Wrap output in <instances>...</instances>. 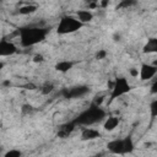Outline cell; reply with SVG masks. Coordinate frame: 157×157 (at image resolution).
<instances>
[{
    "label": "cell",
    "instance_id": "29",
    "mask_svg": "<svg viewBox=\"0 0 157 157\" xmlns=\"http://www.w3.org/2000/svg\"><path fill=\"white\" fill-rule=\"evenodd\" d=\"M93 1H98V0H85L86 4H90V2H93Z\"/></svg>",
    "mask_w": 157,
    "mask_h": 157
},
{
    "label": "cell",
    "instance_id": "1",
    "mask_svg": "<svg viewBox=\"0 0 157 157\" xmlns=\"http://www.w3.org/2000/svg\"><path fill=\"white\" fill-rule=\"evenodd\" d=\"M49 33V29L47 27H22L18 29V38L20 44L23 48H29L33 45H37L42 43Z\"/></svg>",
    "mask_w": 157,
    "mask_h": 157
},
{
    "label": "cell",
    "instance_id": "3",
    "mask_svg": "<svg viewBox=\"0 0 157 157\" xmlns=\"http://www.w3.org/2000/svg\"><path fill=\"white\" fill-rule=\"evenodd\" d=\"M107 148L110 153L123 156V155L132 153V151L135 148V144H134L131 135H128L123 139H114V140L109 141L107 144Z\"/></svg>",
    "mask_w": 157,
    "mask_h": 157
},
{
    "label": "cell",
    "instance_id": "14",
    "mask_svg": "<svg viewBox=\"0 0 157 157\" xmlns=\"http://www.w3.org/2000/svg\"><path fill=\"white\" fill-rule=\"evenodd\" d=\"M76 16L77 18L82 22V23H88L93 20V12L88 9H85V10H78L76 12Z\"/></svg>",
    "mask_w": 157,
    "mask_h": 157
},
{
    "label": "cell",
    "instance_id": "5",
    "mask_svg": "<svg viewBox=\"0 0 157 157\" xmlns=\"http://www.w3.org/2000/svg\"><path fill=\"white\" fill-rule=\"evenodd\" d=\"M131 91V86L126 77L119 76L115 77L112 83V92H110V101H114Z\"/></svg>",
    "mask_w": 157,
    "mask_h": 157
},
{
    "label": "cell",
    "instance_id": "17",
    "mask_svg": "<svg viewBox=\"0 0 157 157\" xmlns=\"http://www.w3.org/2000/svg\"><path fill=\"white\" fill-rule=\"evenodd\" d=\"M150 118L151 120L157 118V98L150 103Z\"/></svg>",
    "mask_w": 157,
    "mask_h": 157
},
{
    "label": "cell",
    "instance_id": "9",
    "mask_svg": "<svg viewBox=\"0 0 157 157\" xmlns=\"http://www.w3.org/2000/svg\"><path fill=\"white\" fill-rule=\"evenodd\" d=\"M99 137H101V132L93 128H85L80 135V139L82 141H92V140H96Z\"/></svg>",
    "mask_w": 157,
    "mask_h": 157
},
{
    "label": "cell",
    "instance_id": "28",
    "mask_svg": "<svg viewBox=\"0 0 157 157\" xmlns=\"http://www.w3.org/2000/svg\"><path fill=\"white\" fill-rule=\"evenodd\" d=\"M26 87H27V90H34V88H36V86H34V85H32V83L26 85Z\"/></svg>",
    "mask_w": 157,
    "mask_h": 157
},
{
    "label": "cell",
    "instance_id": "26",
    "mask_svg": "<svg viewBox=\"0 0 157 157\" xmlns=\"http://www.w3.org/2000/svg\"><path fill=\"white\" fill-rule=\"evenodd\" d=\"M103 101H104V97H103V96H97V97L94 98V101H93V103H96V104H98V105H101Z\"/></svg>",
    "mask_w": 157,
    "mask_h": 157
},
{
    "label": "cell",
    "instance_id": "4",
    "mask_svg": "<svg viewBox=\"0 0 157 157\" xmlns=\"http://www.w3.org/2000/svg\"><path fill=\"white\" fill-rule=\"evenodd\" d=\"M85 26V23H82L77 17L74 16H63L59 20V23L56 26V32L58 34H70V33H75L77 31H80L82 27Z\"/></svg>",
    "mask_w": 157,
    "mask_h": 157
},
{
    "label": "cell",
    "instance_id": "2",
    "mask_svg": "<svg viewBox=\"0 0 157 157\" xmlns=\"http://www.w3.org/2000/svg\"><path fill=\"white\" fill-rule=\"evenodd\" d=\"M105 115H107V113L101 105L92 103L87 109L81 112L74 119V123L76 125H81V126H90V125L102 121L105 118Z\"/></svg>",
    "mask_w": 157,
    "mask_h": 157
},
{
    "label": "cell",
    "instance_id": "21",
    "mask_svg": "<svg viewBox=\"0 0 157 157\" xmlns=\"http://www.w3.org/2000/svg\"><path fill=\"white\" fill-rule=\"evenodd\" d=\"M53 88H54V86H53L52 83H45V85L42 87V93H43V94H48V93H50V92L53 91Z\"/></svg>",
    "mask_w": 157,
    "mask_h": 157
},
{
    "label": "cell",
    "instance_id": "13",
    "mask_svg": "<svg viewBox=\"0 0 157 157\" xmlns=\"http://www.w3.org/2000/svg\"><path fill=\"white\" fill-rule=\"evenodd\" d=\"M72 67H74V61H71V60H60V61H58V63L55 64V66H54V69H55L56 71L63 72V74L70 71Z\"/></svg>",
    "mask_w": 157,
    "mask_h": 157
},
{
    "label": "cell",
    "instance_id": "15",
    "mask_svg": "<svg viewBox=\"0 0 157 157\" xmlns=\"http://www.w3.org/2000/svg\"><path fill=\"white\" fill-rule=\"evenodd\" d=\"M38 10V6L34 5V4H27V5H22L20 9H18V13L20 15H32L36 11Z\"/></svg>",
    "mask_w": 157,
    "mask_h": 157
},
{
    "label": "cell",
    "instance_id": "30",
    "mask_svg": "<svg viewBox=\"0 0 157 157\" xmlns=\"http://www.w3.org/2000/svg\"><path fill=\"white\" fill-rule=\"evenodd\" d=\"M152 64H153V65H156V66H157V60H155V61H153V63H152Z\"/></svg>",
    "mask_w": 157,
    "mask_h": 157
},
{
    "label": "cell",
    "instance_id": "20",
    "mask_svg": "<svg viewBox=\"0 0 157 157\" xmlns=\"http://www.w3.org/2000/svg\"><path fill=\"white\" fill-rule=\"evenodd\" d=\"M107 55H108V53H107L105 49H99V50L96 53V59H98V60H103V59H105Z\"/></svg>",
    "mask_w": 157,
    "mask_h": 157
},
{
    "label": "cell",
    "instance_id": "22",
    "mask_svg": "<svg viewBox=\"0 0 157 157\" xmlns=\"http://www.w3.org/2000/svg\"><path fill=\"white\" fill-rule=\"evenodd\" d=\"M32 60H33V63H43L44 61V56L42 54H36Z\"/></svg>",
    "mask_w": 157,
    "mask_h": 157
},
{
    "label": "cell",
    "instance_id": "18",
    "mask_svg": "<svg viewBox=\"0 0 157 157\" xmlns=\"http://www.w3.org/2000/svg\"><path fill=\"white\" fill-rule=\"evenodd\" d=\"M20 156H22V152H21L20 150H15V148L7 151V152L4 155V157H20Z\"/></svg>",
    "mask_w": 157,
    "mask_h": 157
},
{
    "label": "cell",
    "instance_id": "16",
    "mask_svg": "<svg viewBox=\"0 0 157 157\" xmlns=\"http://www.w3.org/2000/svg\"><path fill=\"white\" fill-rule=\"evenodd\" d=\"M137 0H120V2L117 5V10H121V9H129L134 5H136Z\"/></svg>",
    "mask_w": 157,
    "mask_h": 157
},
{
    "label": "cell",
    "instance_id": "23",
    "mask_svg": "<svg viewBox=\"0 0 157 157\" xmlns=\"http://www.w3.org/2000/svg\"><path fill=\"white\" fill-rule=\"evenodd\" d=\"M129 75H130L131 77H137V76H139V70H137L136 67H130V69H129Z\"/></svg>",
    "mask_w": 157,
    "mask_h": 157
},
{
    "label": "cell",
    "instance_id": "25",
    "mask_svg": "<svg viewBox=\"0 0 157 157\" xmlns=\"http://www.w3.org/2000/svg\"><path fill=\"white\" fill-rule=\"evenodd\" d=\"M150 92L152 94H157V80L151 85V88H150Z\"/></svg>",
    "mask_w": 157,
    "mask_h": 157
},
{
    "label": "cell",
    "instance_id": "6",
    "mask_svg": "<svg viewBox=\"0 0 157 157\" xmlns=\"http://www.w3.org/2000/svg\"><path fill=\"white\" fill-rule=\"evenodd\" d=\"M157 74V66L148 63H142L139 69V77L141 81H148Z\"/></svg>",
    "mask_w": 157,
    "mask_h": 157
},
{
    "label": "cell",
    "instance_id": "19",
    "mask_svg": "<svg viewBox=\"0 0 157 157\" xmlns=\"http://www.w3.org/2000/svg\"><path fill=\"white\" fill-rule=\"evenodd\" d=\"M33 110H34V109H33V107H32L31 104H23V105L21 107V112H22V114H23V115L31 114Z\"/></svg>",
    "mask_w": 157,
    "mask_h": 157
},
{
    "label": "cell",
    "instance_id": "12",
    "mask_svg": "<svg viewBox=\"0 0 157 157\" xmlns=\"http://www.w3.org/2000/svg\"><path fill=\"white\" fill-rule=\"evenodd\" d=\"M119 123H120V118H119V117H117V115H110V117L105 118L104 124H103V128H104V130H107V131H113V130L119 125Z\"/></svg>",
    "mask_w": 157,
    "mask_h": 157
},
{
    "label": "cell",
    "instance_id": "8",
    "mask_svg": "<svg viewBox=\"0 0 157 157\" xmlns=\"http://www.w3.org/2000/svg\"><path fill=\"white\" fill-rule=\"evenodd\" d=\"M17 45L7 39H1L0 40V56H11L17 53Z\"/></svg>",
    "mask_w": 157,
    "mask_h": 157
},
{
    "label": "cell",
    "instance_id": "10",
    "mask_svg": "<svg viewBox=\"0 0 157 157\" xmlns=\"http://www.w3.org/2000/svg\"><path fill=\"white\" fill-rule=\"evenodd\" d=\"M76 126H77V125L74 123V120H71V121H69V123H65V124L60 125V126H59V130H58V136L61 137V139L67 137V136L75 130Z\"/></svg>",
    "mask_w": 157,
    "mask_h": 157
},
{
    "label": "cell",
    "instance_id": "7",
    "mask_svg": "<svg viewBox=\"0 0 157 157\" xmlns=\"http://www.w3.org/2000/svg\"><path fill=\"white\" fill-rule=\"evenodd\" d=\"M88 91L90 90L87 86H75V87L63 90V96L65 98H78V97H82L86 93H88Z\"/></svg>",
    "mask_w": 157,
    "mask_h": 157
},
{
    "label": "cell",
    "instance_id": "11",
    "mask_svg": "<svg viewBox=\"0 0 157 157\" xmlns=\"http://www.w3.org/2000/svg\"><path fill=\"white\" fill-rule=\"evenodd\" d=\"M142 53H145V54L157 53V38L156 37H151L146 40V43L142 47Z\"/></svg>",
    "mask_w": 157,
    "mask_h": 157
},
{
    "label": "cell",
    "instance_id": "27",
    "mask_svg": "<svg viewBox=\"0 0 157 157\" xmlns=\"http://www.w3.org/2000/svg\"><path fill=\"white\" fill-rule=\"evenodd\" d=\"M120 38H121V36H120L119 33H114V36H113V40H114V42H119Z\"/></svg>",
    "mask_w": 157,
    "mask_h": 157
},
{
    "label": "cell",
    "instance_id": "24",
    "mask_svg": "<svg viewBox=\"0 0 157 157\" xmlns=\"http://www.w3.org/2000/svg\"><path fill=\"white\" fill-rule=\"evenodd\" d=\"M98 2H99V7L104 10V9H107V7L109 6V2H110V0H99Z\"/></svg>",
    "mask_w": 157,
    "mask_h": 157
}]
</instances>
